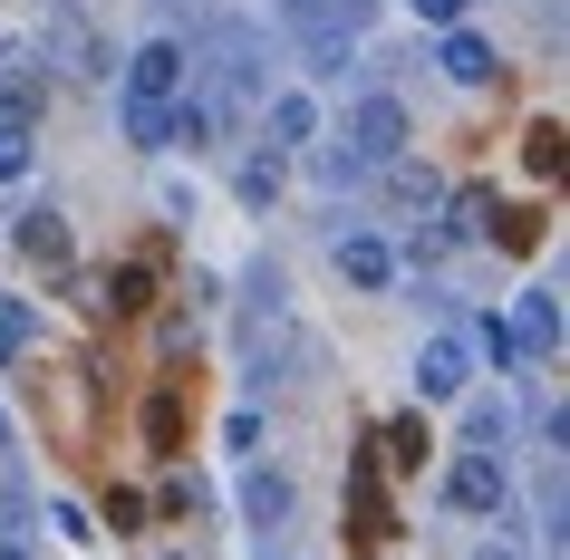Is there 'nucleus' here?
Masks as SVG:
<instances>
[{
	"instance_id": "nucleus-17",
	"label": "nucleus",
	"mask_w": 570,
	"mask_h": 560,
	"mask_svg": "<svg viewBox=\"0 0 570 560\" xmlns=\"http://www.w3.org/2000/svg\"><path fill=\"white\" fill-rule=\"evenodd\" d=\"M39 348V310L30 299H0V357H30Z\"/></svg>"
},
{
	"instance_id": "nucleus-9",
	"label": "nucleus",
	"mask_w": 570,
	"mask_h": 560,
	"mask_svg": "<svg viewBox=\"0 0 570 560\" xmlns=\"http://www.w3.org/2000/svg\"><path fill=\"white\" fill-rule=\"evenodd\" d=\"M309 136H320V97H309V88H271V97H262V146L301 155Z\"/></svg>"
},
{
	"instance_id": "nucleus-2",
	"label": "nucleus",
	"mask_w": 570,
	"mask_h": 560,
	"mask_svg": "<svg viewBox=\"0 0 570 560\" xmlns=\"http://www.w3.org/2000/svg\"><path fill=\"white\" fill-rule=\"evenodd\" d=\"M406 136H416V126H406V107H396L387 88H377V97H358V107L338 117V155H348L358 175H377V165H396V155H406Z\"/></svg>"
},
{
	"instance_id": "nucleus-13",
	"label": "nucleus",
	"mask_w": 570,
	"mask_h": 560,
	"mask_svg": "<svg viewBox=\"0 0 570 560\" xmlns=\"http://www.w3.org/2000/svg\"><path fill=\"white\" fill-rule=\"evenodd\" d=\"M39 107H49V78H39V68H20V59H0V117L30 126Z\"/></svg>"
},
{
	"instance_id": "nucleus-1",
	"label": "nucleus",
	"mask_w": 570,
	"mask_h": 560,
	"mask_svg": "<svg viewBox=\"0 0 570 560\" xmlns=\"http://www.w3.org/2000/svg\"><path fill=\"white\" fill-rule=\"evenodd\" d=\"M281 30L330 68V59H348V49L377 30V0H281Z\"/></svg>"
},
{
	"instance_id": "nucleus-25",
	"label": "nucleus",
	"mask_w": 570,
	"mask_h": 560,
	"mask_svg": "<svg viewBox=\"0 0 570 560\" xmlns=\"http://www.w3.org/2000/svg\"><path fill=\"white\" fill-rule=\"evenodd\" d=\"M0 560H30V551H20V541H0Z\"/></svg>"
},
{
	"instance_id": "nucleus-15",
	"label": "nucleus",
	"mask_w": 570,
	"mask_h": 560,
	"mask_svg": "<svg viewBox=\"0 0 570 560\" xmlns=\"http://www.w3.org/2000/svg\"><path fill=\"white\" fill-rule=\"evenodd\" d=\"M377 175H387V194H396L406 213H435V204H445V184L425 175V165H406V155H396V165H377Z\"/></svg>"
},
{
	"instance_id": "nucleus-4",
	"label": "nucleus",
	"mask_w": 570,
	"mask_h": 560,
	"mask_svg": "<svg viewBox=\"0 0 570 560\" xmlns=\"http://www.w3.org/2000/svg\"><path fill=\"white\" fill-rule=\"evenodd\" d=\"M184 39H136L126 49V107H175L184 97Z\"/></svg>"
},
{
	"instance_id": "nucleus-6",
	"label": "nucleus",
	"mask_w": 570,
	"mask_h": 560,
	"mask_svg": "<svg viewBox=\"0 0 570 560\" xmlns=\"http://www.w3.org/2000/svg\"><path fill=\"white\" fill-rule=\"evenodd\" d=\"M464 386H474V348H464L454 328H435L416 348V396L425 406H464Z\"/></svg>"
},
{
	"instance_id": "nucleus-14",
	"label": "nucleus",
	"mask_w": 570,
	"mask_h": 560,
	"mask_svg": "<svg viewBox=\"0 0 570 560\" xmlns=\"http://www.w3.org/2000/svg\"><path fill=\"white\" fill-rule=\"evenodd\" d=\"M474 338H483V367H493V377H522V367H532V357H522V338H512V320H503V310H483V320H474Z\"/></svg>"
},
{
	"instance_id": "nucleus-19",
	"label": "nucleus",
	"mask_w": 570,
	"mask_h": 560,
	"mask_svg": "<svg viewBox=\"0 0 570 560\" xmlns=\"http://www.w3.org/2000/svg\"><path fill=\"white\" fill-rule=\"evenodd\" d=\"M146 299H155V281H146L136 262H117V271H107V310H146Z\"/></svg>"
},
{
	"instance_id": "nucleus-7",
	"label": "nucleus",
	"mask_w": 570,
	"mask_h": 560,
	"mask_svg": "<svg viewBox=\"0 0 570 560\" xmlns=\"http://www.w3.org/2000/svg\"><path fill=\"white\" fill-rule=\"evenodd\" d=\"M330 262H338L348 291H396V242H387V233H338Z\"/></svg>"
},
{
	"instance_id": "nucleus-22",
	"label": "nucleus",
	"mask_w": 570,
	"mask_h": 560,
	"mask_svg": "<svg viewBox=\"0 0 570 560\" xmlns=\"http://www.w3.org/2000/svg\"><path fill=\"white\" fill-rule=\"evenodd\" d=\"M464 10H474V0H416V20H435V30H445V20H464Z\"/></svg>"
},
{
	"instance_id": "nucleus-3",
	"label": "nucleus",
	"mask_w": 570,
	"mask_h": 560,
	"mask_svg": "<svg viewBox=\"0 0 570 560\" xmlns=\"http://www.w3.org/2000/svg\"><path fill=\"white\" fill-rule=\"evenodd\" d=\"M435 502H445V512H464V522H503V512H512V473L493 464L483 444H464V454L445 464V483H435Z\"/></svg>"
},
{
	"instance_id": "nucleus-10",
	"label": "nucleus",
	"mask_w": 570,
	"mask_h": 560,
	"mask_svg": "<svg viewBox=\"0 0 570 560\" xmlns=\"http://www.w3.org/2000/svg\"><path fill=\"white\" fill-rule=\"evenodd\" d=\"M291 512H301V483H291V473H271V464L242 473V522H252V531H281Z\"/></svg>"
},
{
	"instance_id": "nucleus-12",
	"label": "nucleus",
	"mask_w": 570,
	"mask_h": 560,
	"mask_svg": "<svg viewBox=\"0 0 570 560\" xmlns=\"http://www.w3.org/2000/svg\"><path fill=\"white\" fill-rule=\"evenodd\" d=\"M20 252H30L39 271H68V262H78V242H68L59 213H20Z\"/></svg>"
},
{
	"instance_id": "nucleus-18",
	"label": "nucleus",
	"mask_w": 570,
	"mask_h": 560,
	"mask_svg": "<svg viewBox=\"0 0 570 560\" xmlns=\"http://www.w3.org/2000/svg\"><path fill=\"white\" fill-rule=\"evenodd\" d=\"M30 165H39V136H30V126H10V117H0V184H20Z\"/></svg>"
},
{
	"instance_id": "nucleus-8",
	"label": "nucleus",
	"mask_w": 570,
	"mask_h": 560,
	"mask_svg": "<svg viewBox=\"0 0 570 560\" xmlns=\"http://www.w3.org/2000/svg\"><path fill=\"white\" fill-rule=\"evenodd\" d=\"M503 320H512V338H522V357H532V367H541V357H561V291H551V281H541V291H522Z\"/></svg>"
},
{
	"instance_id": "nucleus-24",
	"label": "nucleus",
	"mask_w": 570,
	"mask_h": 560,
	"mask_svg": "<svg viewBox=\"0 0 570 560\" xmlns=\"http://www.w3.org/2000/svg\"><path fill=\"white\" fill-rule=\"evenodd\" d=\"M0 454H10V406H0Z\"/></svg>"
},
{
	"instance_id": "nucleus-5",
	"label": "nucleus",
	"mask_w": 570,
	"mask_h": 560,
	"mask_svg": "<svg viewBox=\"0 0 570 560\" xmlns=\"http://www.w3.org/2000/svg\"><path fill=\"white\" fill-rule=\"evenodd\" d=\"M435 68H445L454 88H493V78H503V49H493V30H474V20H445V30H435Z\"/></svg>"
},
{
	"instance_id": "nucleus-16",
	"label": "nucleus",
	"mask_w": 570,
	"mask_h": 560,
	"mask_svg": "<svg viewBox=\"0 0 570 560\" xmlns=\"http://www.w3.org/2000/svg\"><path fill=\"white\" fill-rule=\"evenodd\" d=\"M503 435H512V396H474V406H464V444H483V454H493Z\"/></svg>"
},
{
	"instance_id": "nucleus-11",
	"label": "nucleus",
	"mask_w": 570,
	"mask_h": 560,
	"mask_svg": "<svg viewBox=\"0 0 570 560\" xmlns=\"http://www.w3.org/2000/svg\"><path fill=\"white\" fill-rule=\"evenodd\" d=\"M281 175H291V155H281V146H262V155H242V165H233V194H242L252 213H262V204H281Z\"/></svg>"
},
{
	"instance_id": "nucleus-20",
	"label": "nucleus",
	"mask_w": 570,
	"mask_h": 560,
	"mask_svg": "<svg viewBox=\"0 0 570 560\" xmlns=\"http://www.w3.org/2000/svg\"><path fill=\"white\" fill-rule=\"evenodd\" d=\"M146 425H155V444H165V454L184 444V406H175V396H155V406H146Z\"/></svg>"
},
{
	"instance_id": "nucleus-23",
	"label": "nucleus",
	"mask_w": 570,
	"mask_h": 560,
	"mask_svg": "<svg viewBox=\"0 0 570 560\" xmlns=\"http://www.w3.org/2000/svg\"><path fill=\"white\" fill-rule=\"evenodd\" d=\"M474 560H532V551H522V541H503V531H493V541H474Z\"/></svg>"
},
{
	"instance_id": "nucleus-21",
	"label": "nucleus",
	"mask_w": 570,
	"mask_h": 560,
	"mask_svg": "<svg viewBox=\"0 0 570 560\" xmlns=\"http://www.w3.org/2000/svg\"><path fill=\"white\" fill-rule=\"evenodd\" d=\"M20 522H30V493H20V483H0V541H20Z\"/></svg>"
}]
</instances>
